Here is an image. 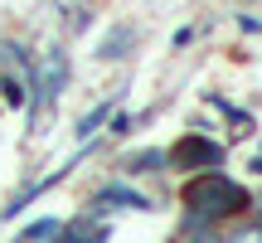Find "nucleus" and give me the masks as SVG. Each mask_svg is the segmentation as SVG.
Returning a JSON list of instances; mask_svg holds the SVG:
<instances>
[{"mask_svg": "<svg viewBox=\"0 0 262 243\" xmlns=\"http://www.w3.org/2000/svg\"><path fill=\"white\" fill-rule=\"evenodd\" d=\"M185 205H189V219L214 224V219L243 214V209H248V190L238 185V180H228L224 170H204L199 180L185 185Z\"/></svg>", "mask_w": 262, "mask_h": 243, "instance_id": "f257e3e1", "label": "nucleus"}, {"mask_svg": "<svg viewBox=\"0 0 262 243\" xmlns=\"http://www.w3.org/2000/svg\"><path fill=\"white\" fill-rule=\"evenodd\" d=\"M165 166H175V170H209V166H224V146H219V141H209V136H185L180 146H170Z\"/></svg>", "mask_w": 262, "mask_h": 243, "instance_id": "f03ea898", "label": "nucleus"}, {"mask_svg": "<svg viewBox=\"0 0 262 243\" xmlns=\"http://www.w3.org/2000/svg\"><path fill=\"white\" fill-rule=\"evenodd\" d=\"M93 209H131V214H146L150 195H141V190H131V185H102L93 195Z\"/></svg>", "mask_w": 262, "mask_h": 243, "instance_id": "7ed1b4c3", "label": "nucleus"}, {"mask_svg": "<svg viewBox=\"0 0 262 243\" xmlns=\"http://www.w3.org/2000/svg\"><path fill=\"white\" fill-rule=\"evenodd\" d=\"M136 44V29L131 25H117L112 34L102 39V44H97V58H107V64H117V58H126V49Z\"/></svg>", "mask_w": 262, "mask_h": 243, "instance_id": "20e7f679", "label": "nucleus"}, {"mask_svg": "<svg viewBox=\"0 0 262 243\" xmlns=\"http://www.w3.org/2000/svg\"><path fill=\"white\" fill-rule=\"evenodd\" d=\"M49 243H107V229H93V219H73V224L58 229Z\"/></svg>", "mask_w": 262, "mask_h": 243, "instance_id": "39448f33", "label": "nucleus"}, {"mask_svg": "<svg viewBox=\"0 0 262 243\" xmlns=\"http://www.w3.org/2000/svg\"><path fill=\"white\" fill-rule=\"evenodd\" d=\"M112 107H117V93H112V97H107V103H102V107H93V112H88L83 121H78V136H83V141H88V136H93V131H97V127H102V121H107V117H112Z\"/></svg>", "mask_w": 262, "mask_h": 243, "instance_id": "423d86ee", "label": "nucleus"}, {"mask_svg": "<svg viewBox=\"0 0 262 243\" xmlns=\"http://www.w3.org/2000/svg\"><path fill=\"white\" fill-rule=\"evenodd\" d=\"M0 97L10 107H29V83L25 78H0Z\"/></svg>", "mask_w": 262, "mask_h": 243, "instance_id": "0eeeda50", "label": "nucleus"}, {"mask_svg": "<svg viewBox=\"0 0 262 243\" xmlns=\"http://www.w3.org/2000/svg\"><path fill=\"white\" fill-rule=\"evenodd\" d=\"M58 229H63L58 219H39V224H29L25 234H19V243H44V238H54Z\"/></svg>", "mask_w": 262, "mask_h": 243, "instance_id": "6e6552de", "label": "nucleus"}, {"mask_svg": "<svg viewBox=\"0 0 262 243\" xmlns=\"http://www.w3.org/2000/svg\"><path fill=\"white\" fill-rule=\"evenodd\" d=\"M156 166H165V151H141V156H126L122 170H156Z\"/></svg>", "mask_w": 262, "mask_h": 243, "instance_id": "1a4fd4ad", "label": "nucleus"}, {"mask_svg": "<svg viewBox=\"0 0 262 243\" xmlns=\"http://www.w3.org/2000/svg\"><path fill=\"white\" fill-rule=\"evenodd\" d=\"M189 234H194L189 243H224V238L214 234V229H204V224H199V219H189Z\"/></svg>", "mask_w": 262, "mask_h": 243, "instance_id": "9d476101", "label": "nucleus"}, {"mask_svg": "<svg viewBox=\"0 0 262 243\" xmlns=\"http://www.w3.org/2000/svg\"><path fill=\"white\" fill-rule=\"evenodd\" d=\"M233 243H262V224H253V229H238V238Z\"/></svg>", "mask_w": 262, "mask_h": 243, "instance_id": "9b49d317", "label": "nucleus"}, {"mask_svg": "<svg viewBox=\"0 0 262 243\" xmlns=\"http://www.w3.org/2000/svg\"><path fill=\"white\" fill-rule=\"evenodd\" d=\"M131 127H136V117H117V121H112V131H117V136H126Z\"/></svg>", "mask_w": 262, "mask_h": 243, "instance_id": "f8f14e48", "label": "nucleus"}, {"mask_svg": "<svg viewBox=\"0 0 262 243\" xmlns=\"http://www.w3.org/2000/svg\"><path fill=\"white\" fill-rule=\"evenodd\" d=\"M253 170H262V156H257V160H253Z\"/></svg>", "mask_w": 262, "mask_h": 243, "instance_id": "ddd939ff", "label": "nucleus"}]
</instances>
